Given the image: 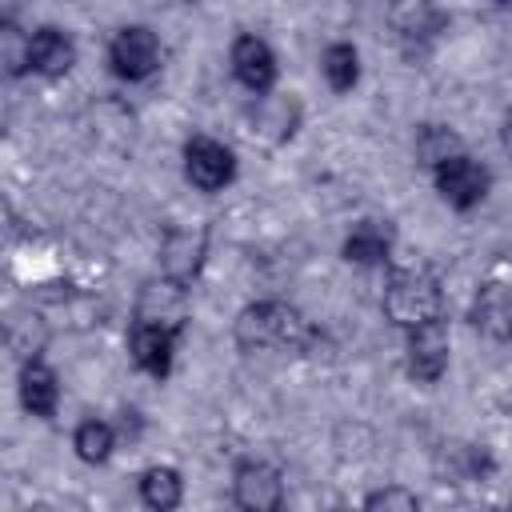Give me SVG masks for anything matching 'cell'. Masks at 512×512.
<instances>
[{
	"label": "cell",
	"instance_id": "4",
	"mask_svg": "<svg viewBox=\"0 0 512 512\" xmlns=\"http://www.w3.org/2000/svg\"><path fill=\"white\" fill-rule=\"evenodd\" d=\"M160 40H156V32L152 28H144V24H128V28H120L116 36H112V44H108V64H112V72L120 76V80H148L156 68H160Z\"/></svg>",
	"mask_w": 512,
	"mask_h": 512
},
{
	"label": "cell",
	"instance_id": "3",
	"mask_svg": "<svg viewBox=\"0 0 512 512\" xmlns=\"http://www.w3.org/2000/svg\"><path fill=\"white\" fill-rule=\"evenodd\" d=\"M432 184H436L444 204H452L456 212H468V208H476L488 196L492 172L480 160H472L468 152H456V156L432 164Z\"/></svg>",
	"mask_w": 512,
	"mask_h": 512
},
{
	"label": "cell",
	"instance_id": "9",
	"mask_svg": "<svg viewBox=\"0 0 512 512\" xmlns=\"http://www.w3.org/2000/svg\"><path fill=\"white\" fill-rule=\"evenodd\" d=\"M228 64H232V76L248 92H256V96L272 92V84H276V52L268 48V40H260L252 32H240L232 40V48H228Z\"/></svg>",
	"mask_w": 512,
	"mask_h": 512
},
{
	"label": "cell",
	"instance_id": "18",
	"mask_svg": "<svg viewBox=\"0 0 512 512\" xmlns=\"http://www.w3.org/2000/svg\"><path fill=\"white\" fill-rule=\"evenodd\" d=\"M72 448H76V456H80L84 464H104V460L112 456V448H116V432H112L108 420L88 416V420L76 424V432H72Z\"/></svg>",
	"mask_w": 512,
	"mask_h": 512
},
{
	"label": "cell",
	"instance_id": "20",
	"mask_svg": "<svg viewBox=\"0 0 512 512\" xmlns=\"http://www.w3.org/2000/svg\"><path fill=\"white\" fill-rule=\"evenodd\" d=\"M28 44H32V36H24V32L16 28V20H4V24H0V60H4V72H8V76L32 72Z\"/></svg>",
	"mask_w": 512,
	"mask_h": 512
},
{
	"label": "cell",
	"instance_id": "23",
	"mask_svg": "<svg viewBox=\"0 0 512 512\" xmlns=\"http://www.w3.org/2000/svg\"><path fill=\"white\" fill-rule=\"evenodd\" d=\"M500 136H504V148H508V152H512V112H508V116H504V132H500Z\"/></svg>",
	"mask_w": 512,
	"mask_h": 512
},
{
	"label": "cell",
	"instance_id": "24",
	"mask_svg": "<svg viewBox=\"0 0 512 512\" xmlns=\"http://www.w3.org/2000/svg\"><path fill=\"white\" fill-rule=\"evenodd\" d=\"M492 4H512V0H492Z\"/></svg>",
	"mask_w": 512,
	"mask_h": 512
},
{
	"label": "cell",
	"instance_id": "7",
	"mask_svg": "<svg viewBox=\"0 0 512 512\" xmlns=\"http://www.w3.org/2000/svg\"><path fill=\"white\" fill-rule=\"evenodd\" d=\"M184 176L200 192H220L236 176V156H232L228 144H220L212 136H192L184 144Z\"/></svg>",
	"mask_w": 512,
	"mask_h": 512
},
{
	"label": "cell",
	"instance_id": "22",
	"mask_svg": "<svg viewBox=\"0 0 512 512\" xmlns=\"http://www.w3.org/2000/svg\"><path fill=\"white\" fill-rule=\"evenodd\" d=\"M16 8H20V0H0V16L4 20H16Z\"/></svg>",
	"mask_w": 512,
	"mask_h": 512
},
{
	"label": "cell",
	"instance_id": "5",
	"mask_svg": "<svg viewBox=\"0 0 512 512\" xmlns=\"http://www.w3.org/2000/svg\"><path fill=\"white\" fill-rule=\"evenodd\" d=\"M448 352H452V340H448V324H444V316L408 328L404 364H408V376H412V380H420V384H436V380L448 372Z\"/></svg>",
	"mask_w": 512,
	"mask_h": 512
},
{
	"label": "cell",
	"instance_id": "6",
	"mask_svg": "<svg viewBox=\"0 0 512 512\" xmlns=\"http://www.w3.org/2000/svg\"><path fill=\"white\" fill-rule=\"evenodd\" d=\"M232 500L248 512H276L284 504V476L268 460H240L232 468Z\"/></svg>",
	"mask_w": 512,
	"mask_h": 512
},
{
	"label": "cell",
	"instance_id": "10",
	"mask_svg": "<svg viewBox=\"0 0 512 512\" xmlns=\"http://www.w3.org/2000/svg\"><path fill=\"white\" fill-rule=\"evenodd\" d=\"M468 320L488 340H512V280H484L472 296Z\"/></svg>",
	"mask_w": 512,
	"mask_h": 512
},
{
	"label": "cell",
	"instance_id": "12",
	"mask_svg": "<svg viewBox=\"0 0 512 512\" xmlns=\"http://www.w3.org/2000/svg\"><path fill=\"white\" fill-rule=\"evenodd\" d=\"M208 256V228H172L160 244V272L192 284Z\"/></svg>",
	"mask_w": 512,
	"mask_h": 512
},
{
	"label": "cell",
	"instance_id": "13",
	"mask_svg": "<svg viewBox=\"0 0 512 512\" xmlns=\"http://www.w3.org/2000/svg\"><path fill=\"white\" fill-rule=\"evenodd\" d=\"M28 60H32V72L44 76V80H60L72 72L76 64V44L68 32L60 28H36L32 32V44H28Z\"/></svg>",
	"mask_w": 512,
	"mask_h": 512
},
{
	"label": "cell",
	"instance_id": "8",
	"mask_svg": "<svg viewBox=\"0 0 512 512\" xmlns=\"http://www.w3.org/2000/svg\"><path fill=\"white\" fill-rule=\"evenodd\" d=\"M136 320H148V324H164V328H176L184 332L188 324V284L184 280H172V276H156L140 288V300H136Z\"/></svg>",
	"mask_w": 512,
	"mask_h": 512
},
{
	"label": "cell",
	"instance_id": "15",
	"mask_svg": "<svg viewBox=\"0 0 512 512\" xmlns=\"http://www.w3.org/2000/svg\"><path fill=\"white\" fill-rule=\"evenodd\" d=\"M388 256H392V228L380 220H360L344 236V260L352 264L372 268V264H388Z\"/></svg>",
	"mask_w": 512,
	"mask_h": 512
},
{
	"label": "cell",
	"instance_id": "21",
	"mask_svg": "<svg viewBox=\"0 0 512 512\" xmlns=\"http://www.w3.org/2000/svg\"><path fill=\"white\" fill-rule=\"evenodd\" d=\"M364 508H396V512H416V508H420V500H416V492H408V488H380V492L364 496Z\"/></svg>",
	"mask_w": 512,
	"mask_h": 512
},
{
	"label": "cell",
	"instance_id": "17",
	"mask_svg": "<svg viewBox=\"0 0 512 512\" xmlns=\"http://www.w3.org/2000/svg\"><path fill=\"white\" fill-rule=\"evenodd\" d=\"M320 72H324V80H328L332 92H352L356 80H360V52L348 40H336V44L324 48Z\"/></svg>",
	"mask_w": 512,
	"mask_h": 512
},
{
	"label": "cell",
	"instance_id": "1",
	"mask_svg": "<svg viewBox=\"0 0 512 512\" xmlns=\"http://www.w3.org/2000/svg\"><path fill=\"white\" fill-rule=\"evenodd\" d=\"M232 336L244 352H308L316 344V328L284 300H256L240 308Z\"/></svg>",
	"mask_w": 512,
	"mask_h": 512
},
{
	"label": "cell",
	"instance_id": "11",
	"mask_svg": "<svg viewBox=\"0 0 512 512\" xmlns=\"http://www.w3.org/2000/svg\"><path fill=\"white\" fill-rule=\"evenodd\" d=\"M176 328H164V324H148V320H132L128 328V352L136 360L140 372L164 380L172 372V356H176Z\"/></svg>",
	"mask_w": 512,
	"mask_h": 512
},
{
	"label": "cell",
	"instance_id": "2",
	"mask_svg": "<svg viewBox=\"0 0 512 512\" xmlns=\"http://www.w3.org/2000/svg\"><path fill=\"white\" fill-rule=\"evenodd\" d=\"M380 304H384V316H388L396 328H404V332L416 328V324L440 320V316H444L440 276H436L428 264H404V268H392Z\"/></svg>",
	"mask_w": 512,
	"mask_h": 512
},
{
	"label": "cell",
	"instance_id": "16",
	"mask_svg": "<svg viewBox=\"0 0 512 512\" xmlns=\"http://www.w3.org/2000/svg\"><path fill=\"white\" fill-rule=\"evenodd\" d=\"M140 500H144L148 508H156V512L176 508V504L184 500V480H180V472L168 468V464L144 468V476H140Z\"/></svg>",
	"mask_w": 512,
	"mask_h": 512
},
{
	"label": "cell",
	"instance_id": "14",
	"mask_svg": "<svg viewBox=\"0 0 512 512\" xmlns=\"http://www.w3.org/2000/svg\"><path fill=\"white\" fill-rule=\"evenodd\" d=\"M20 404H24V412H32L40 420L56 416V408H60V380L40 356L20 364Z\"/></svg>",
	"mask_w": 512,
	"mask_h": 512
},
{
	"label": "cell",
	"instance_id": "19",
	"mask_svg": "<svg viewBox=\"0 0 512 512\" xmlns=\"http://www.w3.org/2000/svg\"><path fill=\"white\" fill-rule=\"evenodd\" d=\"M456 152H464V144H460L456 132L440 128V124H424V128H420V136H416V156H420L428 168L440 164V160H448V156H456Z\"/></svg>",
	"mask_w": 512,
	"mask_h": 512
}]
</instances>
